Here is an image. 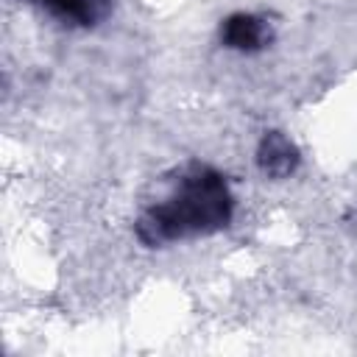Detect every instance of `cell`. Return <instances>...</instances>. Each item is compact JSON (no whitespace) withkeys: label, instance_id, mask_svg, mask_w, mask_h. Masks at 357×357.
Wrapping results in <instances>:
<instances>
[{"label":"cell","instance_id":"3","mask_svg":"<svg viewBox=\"0 0 357 357\" xmlns=\"http://www.w3.org/2000/svg\"><path fill=\"white\" fill-rule=\"evenodd\" d=\"M257 165L268 178H287L298 167V148L282 131H268L259 139Z\"/></svg>","mask_w":357,"mask_h":357},{"label":"cell","instance_id":"5","mask_svg":"<svg viewBox=\"0 0 357 357\" xmlns=\"http://www.w3.org/2000/svg\"><path fill=\"white\" fill-rule=\"evenodd\" d=\"M33 3H39V0H33Z\"/></svg>","mask_w":357,"mask_h":357},{"label":"cell","instance_id":"1","mask_svg":"<svg viewBox=\"0 0 357 357\" xmlns=\"http://www.w3.org/2000/svg\"><path fill=\"white\" fill-rule=\"evenodd\" d=\"M234 198L226 178L209 165H190L176 190L162 201L148 206L137 218V237L145 245H165L173 240L212 234L229 226Z\"/></svg>","mask_w":357,"mask_h":357},{"label":"cell","instance_id":"2","mask_svg":"<svg viewBox=\"0 0 357 357\" xmlns=\"http://www.w3.org/2000/svg\"><path fill=\"white\" fill-rule=\"evenodd\" d=\"M220 42L237 53H257L271 42V28L254 14H229L220 25Z\"/></svg>","mask_w":357,"mask_h":357},{"label":"cell","instance_id":"4","mask_svg":"<svg viewBox=\"0 0 357 357\" xmlns=\"http://www.w3.org/2000/svg\"><path fill=\"white\" fill-rule=\"evenodd\" d=\"M56 20L75 28H92L109 17L112 0H39Z\"/></svg>","mask_w":357,"mask_h":357}]
</instances>
